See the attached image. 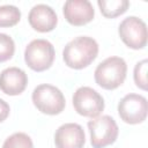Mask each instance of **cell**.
<instances>
[{
  "label": "cell",
  "instance_id": "18",
  "mask_svg": "<svg viewBox=\"0 0 148 148\" xmlns=\"http://www.w3.org/2000/svg\"><path fill=\"white\" fill-rule=\"evenodd\" d=\"M9 111H10V108L8 103L5 102L2 98H0V123L7 119V117L9 116Z\"/></svg>",
  "mask_w": 148,
  "mask_h": 148
},
{
  "label": "cell",
  "instance_id": "4",
  "mask_svg": "<svg viewBox=\"0 0 148 148\" xmlns=\"http://www.w3.org/2000/svg\"><path fill=\"white\" fill-rule=\"evenodd\" d=\"M56 57L53 45L43 38L31 40L24 51V61L29 68L35 72H44L49 69Z\"/></svg>",
  "mask_w": 148,
  "mask_h": 148
},
{
  "label": "cell",
  "instance_id": "17",
  "mask_svg": "<svg viewBox=\"0 0 148 148\" xmlns=\"http://www.w3.org/2000/svg\"><path fill=\"white\" fill-rule=\"evenodd\" d=\"M147 67H148V60L143 59L135 65L133 72L134 82L136 87H139L142 90L147 89Z\"/></svg>",
  "mask_w": 148,
  "mask_h": 148
},
{
  "label": "cell",
  "instance_id": "3",
  "mask_svg": "<svg viewBox=\"0 0 148 148\" xmlns=\"http://www.w3.org/2000/svg\"><path fill=\"white\" fill-rule=\"evenodd\" d=\"M31 99L38 111L50 116L61 113L66 105L65 96L61 90L47 83L37 86L32 91Z\"/></svg>",
  "mask_w": 148,
  "mask_h": 148
},
{
  "label": "cell",
  "instance_id": "11",
  "mask_svg": "<svg viewBox=\"0 0 148 148\" xmlns=\"http://www.w3.org/2000/svg\"><path fill=\"white\" fill-rule=\"evenodd\" d=\"M28 21L34 30L38 32H49L56 28L58 16L52 7L44 3H38L30 9Z\"/></svg>",
  "mask_w": 148,
  "mask_h": 148
},
{
  "label": "cell",
  "instance_id": "10",
  "mask_svg": "<svg viewBox=\"0 0 148 148\" xmlns=\"http://www.w3.org/2000/svg\"><path fill=\"white\" fill-rule=\"evenodd\" d=\"M86 134L81 125L67 123L61 125L54 134L56 148H83Z\"/></svg>",
  "mask_w": 148,
  "mask_h": 148
},
{
  "label": "cell",
  "instance_id": "15",
  "mask_svg": "<svg viewBox=\"0 0 148 148\" xmlns=\"http://www.w3.org/2000/svg\"><path fill=\"white\" fill-rule=\"evenodd\" d=\"M2 148H34V143L28 134L17 132L5 140Z\"/></svg>",
  "mask_w": 148,
  "mask_h": 148
},
{
  "label": "cell",
  "instance_id": "16",
  "mask_svg": "<svg viewBox=\"0 0 148 148\" xmlns=\"http://www.w3.org/2000/svg\"><path fill=\"white\" fill-rule=\"evenodd\" d=\"M15 52V43L13 38L6 34H0V62H5L13 58Z\"/></svg>",
  "mask_w": 148,
  "mask_h": 148
},
{
  "label": "cell",
  "instance_id": "9",
  "mask_svg": "<svg viewBox=\"0 0 148 148\" xmlns=\"http://www.w3.org/2000/svg\"><path fill=\"white\" fill-rule=\"evenodd\" d=\"M62 12L66 21L75 27L89 23L95 16L94 7L88 0H68L65 2Z\"/></svg>",
  "mask_w": 148,
  "mask_h": 148
},
{
  "label": "cell",
  "instance_id": "6",
  "mask_svg": "<svg viewBox=\"0 0 148 148\" xmlns=\"http://www.w3.org/2000/svg\"><path fill=\"white\" fill-rule=\"evenodd\" d=\"M118 34L123 43L130 49L141 50L147 45V25L136 16L124 18L119 24Z\"/></svg>",
  "mask_w": 148,
  "mask_h": 148
},
{
  "label": "cell",
  "instance_id": "7",
  "mask_svg": "<svg viewBox=\"0 0 148 148\" xmlns=\"http://www.w3.org/2000/svg\"><path fill=\"white\" fill-rule=\"evenodd\" d=\"M73 106L80 116L96 118L104 110V99L95 89L80 87L73 95Z\"/></svg>",
  "mask_w": 148,
  "mask_h": 148
},
{
  "label": "cell",
  "instance_id": "5",
  "mask_svg": "<svg viewBox=\"0 0 148 148\" xmlns=\"http://www.w3.org/2000/svg\"><path fill=\"white\" fill-rule=\"evenodd\" d=\"M88 130L92 148H105L114 143L119 133L116 120L108 114L89 120Z\"/></svg>",
  "mask_w": 148,
  "mask_h": 148
},
{
  "label": "cell",
  "instance_id": "14",
  "mask_svg": "<svg viewBox=\"0 0 148 148\" xmlns=\"http://www.w3.org/2000/svg\"><path fill=\"white\" fill-rule=\"evenodd\" d=\"M21 20V12L16 6H0V28H10L17 24Z\"/></svg>",
  "mask_w": 148,
  "mask_h": 148
},
{
  "label": "cell",
  "instance_id": "1",
  "mask_svg": "<svg viewBox=\"0 0 148 148\" xmlns=\"http://www.w3.org/2000/svg\"><path fill=\"white\" fill-rule=\"evenodd\" d=\"M98 54L97 42L89 36H79L68 42L62 51L65 64L73 69L89 66Z\"/></svg>",
  "mask_w": 148,
  "mask_h": 148
},
{
  "label": "cell",
  "instance_id": "13",
  "mask_svg": "<svg viewBox=\"0 0 148 148\" xmlns=\"http://www.w3.org/2000/svg\"><path fill=\"white\" fill-rule=\"evenodd\" d=\"M97 5L104 17L114 18L124 14L128 9L130 1L127 0H98Z\"/></svg>",
  "mask_w": 148,
  "mask_h": 148
},
{
  "label": "cell",
  "instance_id": "2",
  "mask_svg": "<svg viewBox=\"0 0 148 148\" xmlns=\"http://www.w3.org/2000/svg\"><path fill=\"white\" fill-rule=\"evenodd\" d=\"M127 65L121 57H109L95 69V82L106 90L117 89L126 79Z\"/></svg>",
  "mask_w": 148,
  "mask_h": 148
},
{
  "label": "cell",
  "instance_id": "8",
  "mask_svg": "<svg viewBox=\"0 0 148 148\" xmlns=\"http://www.w3.org/2000/svg\"><path fill=\"white\" fill-rule=\"evenodd\" d=\"M148 104L146 97L138 94H127L118 103V113L126 124L135 125L146 120Z\"/></svg>",
  "mask_w": 148,
  "mask_h": 148
},
{
  "label": "cell",
  "instance_id": "12",
  "mask_svg": "<svg viewBox=\"0 0 148 148\" xmlns=\"http://www.w3.org/2000/svg\"><path fill=\"white\" fill-rule=\"evenodd\" d=\"M28 84L25 72L18 67H8L0 73V90L9 96L22 94Z\"/></svg>",
  "mask_w": 148,
  "mask_h": 148
}]
</instances>
